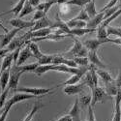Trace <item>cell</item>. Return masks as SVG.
<instances>
[{
    "label": "cell",
    "mask_w": 121,
    "mask_h": 121,
    "mask_svg": "<svg viewBox=\"0 0 121 121\" xmlns=\"http://www.w3.org/2000/svg\"><path fill=\"white\" fill-rule=\"evenodd\" d=\"M72 38L74 40V46L62 55L67 59H74L75 57H87L88 49L85 48V46L79 40L75 38V36H73Z\"/></svg>",
    "instance_id": "obj_1"
},
{
    "label": "cell",
    "mask_w": 121,
    "mask_h": 121,
    "mask_svg": "<svg viewBox=\"0 0 121 121\" xmlns=\"http://www.w3.org/2000/svg\"><path fill=\"white\" fill-rule=\"evenodd\" d=\"M34 98H37V99H41V96H35V95H32V94H27V93H17L15 94L11 99L7 100V102L5 103V106H4V110H7V112H10V108H11L14 105H16L17 103H19V102H22L24 100H30V99H34Z\"/></svg>",
    "instance_id": "obj_2"
},
{
    "label": "cell",
    "mask_w": 121,
    "mask_h": 121,
    "mask_svg": "<svg viewBox=\"0 0 121 121\" xmlns=\"http://www.w3.org/2000/svg\"><path fill=\"white\" fill-rule=\"evenodd\" d=\"M22 74L23 73L21 71L19 66H17V64H13V67H11V70H10V79L7 86L10 88V90H13L14 92H17L18 80Z\"/></svg>",
    "instance_id": "obj_3"
},
{
    "label": "cell",
    "mask_w": 121,
    "mask_h": 121,
    "mask_svg": "<svg viewBox=\"0 0 121 121\" xmlns=\"http://www.w3.org/2000/svg\"><path fill=\"white\" fill-rule=\"evenodd\" d=\"M112 97L108 96L106 90L102 87L96 86L92 89V96H91V106L94 107L97 103L103 102L105 99H110Z\"/></svg>",
    "instance_id": "obj_4"
},
{
    "label": "cell",
    "mask_w": 121,
    "mask_h": 121,
    "mask_svg": "<svg viewBox=\"0 0 121 121\" xmlns=\"http://www.w3.org/2000/svg\"><path fill=\"white\" fill-rule=\"evenodd\" d=\"M57 86L53 88H41V87H19L17 88V92H22L27 94H32L35 96H41V95H47L50 91L56 89Z\"/></svg>",
    "instance_id": "obj_5"
},
{
    "label": "cell",
    "mask_w": 121,
    "mask_h": 121,
    "mask_svg": "<svg viewBox=\"0 0 121 121\" xmlns=\"http://www.w3.org/2000/svg\"><path fill=\"white\" fill-rule=\"evenodd\" d=\"M10 24L12 26L16 27V28H19V29H25V28H32L35 25V22L31 21V22H26L23 19L17 17V18H12L10 19Z\"/></svg>",
    "instance_id": "obj_6"
},
{
    "label": "cell",
    "mask_w": 121,
    "mask_h": 121,
    "mask_svg": "<svg viewBox=\"0 0 121 121\" xmlns=\"http://www.w3.org/2000/svg\"><path fill=\"white\" fill-rule=\"evenodd\" d=\"M84 84L82 82L79 84H72V85H66L64 87V92L66 95H78L80 94L84 90Z\"/></svg>",
    "instance_id": "obj_7"
},
{
    "label": "cell",
    "mask_w": 121,
    "mask_h": 121,
    "mask_svg": "<svg viewBox=\"0 0 121 121\" xmlns=\"http://www.w3.org/2000/svg\"><path fill=\"white\" fill-rule=\"evenodd\" d=\"M87 58L89 60V62L91 64H93V65H95L97 68L106 69V65L101 61V59L99 58V56L97 54V50H89Z\"/></svg>",
    "instance_id": "obj_8"
},
{
    "label": "cell",
    "mask_w": 121,
    "mask_h": 121,
    "mask_svg": "<svg viewBox=\"0 0 121 121\" xmlns=\"http://www.w3.org/2000/svg\"><path fill=\"white\" fill-rule=\"evenodd\" d=\"M19 30H22V29L15 28V29L11 30V31H9L8 33H6L3 36V38H1V41H0V48H4L6 46H8L10 43H11L12 40L15 38L16 34L19 31Z\"/></svg>",
    "instance_id": "obj_9"
},
{
    "label": "cell",
    "mask_w": 121,
    "mask_h": 121,
    "mask_svg": "<svg viewBox=\"0 0 121 121\" xmlns=\"http://www.w3.org/2000/svg\"><path fill=\"white\" fill-rule=\"evenodd\" d=\"M104 13L100 12L98 13L94 17L90 18L87 22V28H91V29H96L97 27H99L102 24L103 21H104Z\"/></svg>",
    "instance_id": "obj_10"
},
{
    "label": "cell",
    "mask_w": 121,
    "mask_h": 121,
    "mask_svg": "<svg viewBox=\"0 0 121 121\" xmlns=\"http://www.w3.org/2000/svg\"><path fill=\"white\" fill-rule=\"evenodd\" d=\"M31 56H33V54L31 52V50H30L29 46L26 45L21 50V52H19V56H18V59H17V66H22V64L26 61V60L29 57H31Z\"/></svg>",
    "instance_id": "obj_11"
},
{
    "label": "cell",
    "mask_w": 121,
    "mask_h": 121,
    "mask_svg": "<svg viewBox=\"0 0 121 121\" xmlns=\"http://www.w3.org/2000/svg\"><path fill=\"white\" fill-rule=\"evenodd\" d=\"M52 29H58L61 34L65 33V34L71 35L70 34V30H71V28H69L67 23L65 22H62L58 16H56V22H54V24L52 25Z\"/></svg>",
    "instance_id": "obj_12"
},
{
    "label": "cell",
    "mask_w": 121,
    "mask_h": 121,
    "mask_svg": "<svg viewBox=\"0 0 121 121\" xmlns=\"http://www.w3.org/2000/svg\"><path fill=\"white\" fill-rule=\"evenodd\" d=\"M52 22H50V21L47 17H43L41 19H39V21L35 22V25L30 28L29 31H36V30H39V29H43V28H47V27H52Z\"/></svg>",
    "instance_id": "obj_13"
},
{
    "label": "cell",
    "mask_w": 121,
    "mask_h": 121,
    "mask_svg": "<svg viewBox=\"0 0 121 121\" xmlns=\"http://www.w3.org/2000/svg\"><path fill=\"white\" fill-rule=\"evenodd\" d=\"M14 61V54H13V52L12 53H8L7 55L4 56L3 58V61H2V64H1V69H0V75H1L5 70L11 68L12 66V62Z\"/></svg>",
    "instance_id": "obj_14"
},
{
    "label": "cell",
    "mask_w": 121,
    "mask_h": 121,
    "mask_svg": "<svg viewBox=\"0 0 121 121\" xmlns=\"http://www.w3.org/2000/svg\"><path fill=\"white\" fill-rule=\"evenodd\" d=\"M50 33H52V28L47 27V28L36 30V31H30V36H31V39L32 38H42V37L48 36Z\"/></svg>",
    "instance_id": "obj_15"
},
{
    "label": "cell",
    "mask_w": 121,
    "mask_h": 121,
    "mask_svg": "<svg viewBox=\"0 0 121 121\" xmlns=\"http://www.w3.org/2000/svg\"><path fill=\"white\" fill-rule=\"evenodd\" d=\"M120 88H118V86L116 85L115 82L114 80H112V82H107L106 83V87H105V90H106V92L108 96L110 97H113V96H116L117 93H118V90Z\"/></svg>",
    "instance_id": "obj_16"
},
{
    "label": "cell",
    "mask_w": 121,
    "mask_h": 121,
    "mask_svg": "<svg viewBox=\"0 0 121 121\" xmlns=\"http://www.w3.org/2000/svg\"><path fill=\"white\" fill-rule=\"evenodd\" d=\"M26 45L29 46L30 50H31L33 56H34L37 60L40 59V58L43 56V53L41 52V50H40V48H39V46L37 45L36 42H33V41H31V40H30V41H28V42L26 43Z\"/></svg>",
    "instance_id": "obj_17"
},
{
    "label": "cell",
    "mask_w": 121,
    "mask_h": 121,
    "mask_svg": "<svg viewBox=\"0 0 121 121\" xmlns=\"http://www.w3.org/2000/svg\"><path fill=\"white\" fill-rule=\"evenodd\" d=\"M10 70H11V68L5 70V71L0 75V87H1L2 91H4L8 86L9 79H10Z\"/></svg>",
    "instance_id": "obj_18"
},
{
    "label": "cell",
    "mask_w": 121,
    "mask_h": 121,
    "mask_svg": "<svg viewBox=\"0 0 121 121\" xmlns=\"http://www.w3.org/2000/svg\"><path fill=\"white\" fill-rule=\"evenodd\" d=\"M79 112H80V107H79V104H78V98H77L74 105H73V107H72V108L69 110L68 114L73 117L74 121H77V120H78Z\"/></svg>",
    "instance_id": "obj_19"
},
{
    "label": "cell",
    "mask_w": 121,
    "mask_h": 121,
    "mask_svg": "<svg viewBox=\"0 0 121 121\" xmlns=\"http://www.w3.org/2000/svg\"><path fill=\"white\" fill-rule=\"evenodd\" d=\"M26 1L27 0H19V1L10 10V11H8V12H5L4 13V15H6V14H14L15 16H18L19 15V13L22 12V8L24 7V5H25V3H26Z\"/></svg>",
    "instance_id": "obj_20"
},
{
    "label": "cell",
    "mask_w": 121,
    "mask_h": 121,
    "mask_svg": "<svg viewBox=\"0 0 121 121\" xmlns=\"http://www.w3.org/2000/svg\"><path fill=\"white\" fill-rule=\"evenodd\" d=\"M96 29H91V28H73L70 30V34L73 36H83L87 33H92Z\"/></svg>",
    "instance_id": "obj_21"
},
{
    "label": "cell",
    "mask_w": 121,
    "mask_h": 121,
    "mask_svg": "<svg viewBox=\"0 0 121 121\" xmlns=\"http://www.w3.org/2000/svg\"><path fill=\"white\" fill-rule=\"evenodd\" d=\"M67 25L69 26V28H86L87 27V22H83V21H75V19H70V21L66 22Z\"/></svg>",
    "instance_id": "obj_22"
},
{
    "label": "cell",
    "mask_w": 121,
    "mask_h": 121,
    "mask_svg": "<svg viewBox=\"0 0 121 121\" xmlns=\"http://www.w3.org/2000/svg\"><path fill=\"white\" fill-rule=\"evenodd\" d=\"M85 11L87 13V15L89 16L90 18L94 17L98 13L96 11V7H95V1L94 0H90V2H88L86 5H85Z\"/></svg>",
    "instance_id": "obj_23"
},
{
    "label": "cell",
    "mask_w": 121,
    "mask_h": 121,
    "mask_svg": "<svg viewBox=\"0 0 121 121\" xmlns=\"http://www.w3.org/2000/svg\"><path fill=\"white\" fill-rule=\"evenodd\" d=\"M43 107V104H41V102L40 101H38V102H36L33 106V108H31V110L29 112V113L26 115V117L23 119V121H31V119L33 118V116L37 113V112Z\"/></svg>",
    "instance_id": "obj_24"
},
{
    "label": "cell",
    "mask_w": 121,
    "mask_h": 121,
    "mask_svg": "<svg viewBox=\"0 0 121 121\" xmlns=\"http://www.w3.org/2000/svg\"><path fill=\"white\" fill-rule=\"evenodd\" d=\"M54 65L53 64H49V65H39V67L35 70L33 73H35L38 77H41L43 74L48 72V71H52Z\"/></svg>",
    "instance_id": "obj_25"
},
{
    "label": "cell",
    "mask_w": 121,
    "mask_h": 121,
    "mask_svg": "<svg viewBox=\"0 0 121 121\" xmlns=\"http://www.w3.org/2000/svg\"><path fill=\"white\" fill-rule=\"evenodd\" d=\"M96 72H97L98 76L101 77V78L104 80V82H105V83H107V82H112V80H113L112 77L110 76V74L108 73L106 70H102V69H100V68H97V69H96Z\"/></svg>",
    "instance_id": "obj_26"
},
{
    "label": "cell",
    "mask_w": 121,
    "mask_h": 121,
    "mask_svg": "<svg viewBox=\"0 0 121 121\" xmlns=\"http://www.w3.org/2000/svg\"><path fill=\"white\" fill-rule=\"evenodd\" d=\"M78 104L80 108L84 109L91 105V96L90 95H82L78 98Z\"/></svg>",
    "instance_id": "obj_27"
},
{
    "label": "cell",
    "mask_w": 121,
    "mask_h": 121,
    "mask_svg": "<svg viewBox=\"0 0 121 121\" xmlns=\"http://www.w3.org/2000/svg\"><path fill=\"white\" fill-rule=\"evenodd\" d=\"M82 78V83L84 85H87L91 90L94 87H96L95 84H94V82H93V79H92V77H91V73H90V71L86 72Z\"/></svg>",
    "instance_id": "obj_28"
},
{
    "label": "cell",
    "mask_w": 121,
    "mask_h": 121,
    "mask_svg": "<svg viewBox=\"0 0 121 121\" xmlns=\"http://www.w3.org/2000/svg\"><path fill=\"white\" fill-rule=\"evenodd\" d=\"M80 79H82V77H80V76H78V75H72V77H70V78H68L66 82H62V83H60V84H58V85H56V86H57V88H58V87H60V86H62V85H72V84H77Z\"/></svg>",
    "instance_id": "obj_29"
},
{
    "label": "cell",
    "mask_w": 121,
    "mask_h": 121,
    "mask_svg": "<svg viewBox=\"0 0 121 121\" xmlns=\"http://www.w3.org/2000/svg\"><path fill=\"white\" fill-rule=\"evenodd\" d=\"M34 9H35V7H33L28 1H26L24 7H23L22 10V12L19 13V15H18V17H19V18H22L23 17H25V16H27V15H29V14H31V13L34 11Z\"/></svg>",
    "instance_id": "obj_30"
},
{
    "label": "cell",
    "mask_w": 121,
    "mask_h": 121,
    "mask_svg": "<svg viewBox=\"0 0 121 121\" xmlns=\"http://www.w3.org/2000/svg\"><path fill=\"white\" fill-rule=\"evenodd\" d=\"M108 38V32H107V27H104L100 25L97 29V39L99 40H107Z\"/></svg>",
    "instance_id": "obj_31"
},
{
    "label": "cell",
    "mask_w": 121,
    "mask_h": 121,
    "mask_svg": "<svg viewBox=\"0 0 121 121\" xmlns=\"http://www.w3.org/2000/svg\"><path fill=\"white\" fill-rule=\"evenodd\" d=\"M120 15H121V9H119L118 11H117V12H115V13H114L112 16H110L109 17H108L107 19H105V21L102 22V24H101V25H102V26H104V27H107V26H108V25H109V23L112 22H113L114 19H115L116 17H118Z\"/></svg>",
    "instance_id": "obj_32"
},
{
    "label": "cell",
    "mask_w": 121,
    "mask_h": 121,
    "mask_svg": "<svg viewBox=\"0 0 121 121\" xmlns=\"http://www.w3.org/2000/svg\"><path fill=\"white\" fill-rule=\"evenodd\" d=\"M107 32L108 35H115L118 38H121V27H112V26H107Z\"/></svg>",
    "instance_id": "obj_33"
},
{
    "label": "cell",
    "mask_w": 121,
    "mask_h": 121,
    "mask_svg": "<svg viewBox=\"0 0 121 121\" xmlns=\"http://www.w3.org/2000/svg\"><path fill=\"white\" fill-rule=\"evenodd\" d=\"M39 67V63H32V64H29V65H24V66H19V69L22 73L25 72H34L35 70Z\"/></svg>",
    "instance_id": "obj_34"
},
{
    "label": "cell",
    "mask_w": 121,
    "mask_h": 121,
    "mask_svg": "<svg viewBox=\"0 0 121 121\" xmlns=\"http://www.w3.org/2000/svg\"><path fill=\"white\" fill-rule=\"evenodd\" d=\"M39 65H49L52 63V55H48V54H43V56L38 59Z\"/></svg>",
    "instance_id": "obj_35"
},
{
    "label": "cell",
    "mask_w": 121,
    "mask_h": 121,
    "mask_svg": "<svg viewBox=\"0 0 121 121\" xmlns=\"http://www.w3.org/2000/svg\"><path fill=\"white\" fill-rule=\"evenodd\" d=\"M90 2V0H67L65 4L68 5H76L78 7H85V5Z\"/></svg>",
    "instance_id": "obj_36"
},
{
    "label": "cell",
    "mask_w": 121,
    "mask_h": 121,
    "mask_svg": "<svg viewBox=\"0 0 121 121\" xmlns=\"http://www.w3.org/2000/svg\"><path fill=\"white\" fill-rule=\"evenodd\" d=\"M73 19H75V21H83V22H88L89 19H90V17H89V16L87 15V13H86V11L84 9H82V11H80L79 13H78V15L77 16V17H75Z\"/></svg>",
    "instance_id": "obj_37"
},
{
    "label": "cell",
    "mask_w": 121,
    "mask_h": 121,
    "mask_svg": "<svg viewBox=\"0 0 121 121\" xmlns=\"http://www.w3.org/2000/svg\"><path fill=\"white\" fill-rule=\"evenodd\" d=\"M120 8H119V6H114V7H112V8H110V9H108V10H106L105 12H103L105 15H104V21L105 19H107L108 17H109L110 16H112L115 12H117L118 10H119ZM103 21V22H104Z\"/></svg>",
    "instance_id": "obj_38"
},
{
    "label": "cell",
    "mask_w": 121,
    "mask_h": 121,
    "mask_svg": "<svg viewBox=\"0 0 121 121\" xmlns=\"http://www.w3.org/2000/svg\"><path fill=\"white\" fill-rule=\"evenodd\" d=\"M75 62L78 64V66H87L89 65V60L87 57H75Z\"/></svg>",
    "instance_id": "obj_39"
},
{
    "label": "cell",
    "mask_w": 121,
    "mask_h": 121,
    "mask_svg": "<svg viewBox=\"0 0 121 121\" xmlns=\"http://www.w3.org/2000/svg\"><path fill=\"white\" fill-rule=\"evenodd\" d=\"M9 91H10V88L9 87H7L4 91H2V93H1V95H0V110H1V108L5 106V100H6V98H7V95H8V93H9Z\"/></svg>",
    "instance_id": "obj_40"
},
{
    "label": "cell",
    "mask_w": 121,
    "mask_h": 121,
    "mask_svg": "<svg viewBox=\"0 0 121 121\" xmlns=\"http://www.w3.org/2000/svg\"><path fill=\"white\" fill-rule=\"evenodd\" d=\"M45 17H46V14H45L44 11H41V10H36L32 21L33 22H37V21H39V19H41V18H43Z\"/></svg>",
    "instance_id": "obj_41"
},
{
    "label": "cell",
    "mask_w": 121,
    "mask_h": 121,
    "mask_svg": "<svg viewBox=\"0 0 121 121\" xmlns=\"http://www.w3.org/2000/svg\"><path fill=\"white\" fill-rule=\"evenodd\" d=\"M118 2V0H109V2L101 10V12H105L106 10H108V9H110V8H112V7H114V6H116V3Z\"/></svg>",
    "instance_id": "obj_42"
},
{
    "label": "cell",
    "mask_w": 121,
    "mask_h": 121,
    "mask_svg": "<svg viewBox=\"0 0 121 121\" xmlns=\"http://www.w3.org/2000/svg\"><path fill=\"white\" fill-rule=\"evenodd\" d=\"M87 121H96L95 120V115H94L93 107L91 105L88 107V120Z\"/></svg>",
    "instance_id": "obj_43"
},
{
    "label": "cell",
    "mask_w": 121,
    "mask_h": 121,
    "mask_svg": "<svg viewBox=\"0 0 121 121\" xmlns=\"http://www.w3.org/2000/svg\"><path fill=\"white\" fill-rule=\"evenodd\" d=\"M21 48H17V49H15L13 52V54H14V64H17V61L18 59V56H19V52H21Z\"/></svg>",
    "instance_id": "obj_44"
},
{
    "label": "cell",
    "mask_w": 121,
    "mask_h": 121,
    "mask_svg": "<svg viewBox=\"0 0 121 121\" xmlns=\"http://www.w3.org/2000/svg\"><path fill=\"white\" fill-rule=\"evenodd\" d=\"M55 121H74V119H73V117H72L71 115H69V114L67 113V114L63 115L62 117L58 118V119L55 120Z\"/></svg>",
    "instance_id": "obj_45"
},
{
    "label": "cell",
    "mask_w": 121,
    "mask_h": 121,
    "mask_svg": "<svg viewBox=\"0 0 121 121\" xmlns=\"http://www.w3.org/2000/svg\"><path fill=\"white\" fill-rule=\"evenodd\" d=\"M114 82H115L116 85L118 86V88H121V70L119 71V74H118L116 79H114Z\"/></svg>",
    "instance_id": "obj_46"
},
{
    "label": "cell",
    "mask_w": 121,
    "mask_h": 121,
    "mask_svg": "<svg viewBox=\"0 0 121 121\" xmlns=\"http://www.w3.org/2000/svg\"><path fill=\"white\" fill-rule=\"evenodd\" d=\"M8 52H10V50L8 48H0V58H2L5 55H7Z\"/></svg>",
    "instance_id": "obj_47"
},
{
    "label": "cell",
    "mask_w": 121,
    "mask_h": 121,
    "mask_svg": "<svg viewBox=\"0 0 121 121\" xmlns=\"http://www.w3.org/2000/svg\"><path fill=\"white\" fill-rule=\"evenodd\" d=\"M27 1L31 4L33 7H35V8L40 4V0H27Z\"/></svg>",
    "instance_id": "obj_48"
},
{
    "label": "cell",
    "mask_w": 121,
    "mask_h": 121,
    "mask_svg": "<svg viewBox=\"0 0 121 121\" xmlns=\"http://www.w3.org/2000/svg\"><path fill=\"white\" fill-rule=\"evenodd\" d=\"M8 113H9V112H7V110H4V112H2V114L0 115V121H5Z\"/></svg>",
    "instance_id": "obj_49"
},
{
    "label": "cell",
    "mask_w": 121,
    "mask_h": 121,
    "mask_svg": "<svg viewBox=\"0 0 121 121\" xmlns=\"http://www.w3.org/2000/svg\"><path fill=\"white\" fill-rule=\"evenodd\" d=\"M0 28H1V29L3 30V31L5 32V33H8V32H9V30H8V29H7V28H6V27H5V26L2 24V22H1V21H0Z\"/></svg>",
    "instance_id": "obj_50"
},
{
    "label": "cell",
    "mask_w": 121,
    "mask_h": 121,
    "mask_svg": "<svg viewBox=\"0 0 121 121\" xmlns=\"http://www.w3.org/2000/svg\"><path fill=\"white\" fill-rule=\"evenodd\" d=\"M3 36H4V35H0V38H3Z\"/></svg>",
    "instance_id": "obj_51"
},
{
    "label": "cell",
    "mask_w": 121,
    "mask_h": 121,
    "mask_svg": "<svg viewBox=\"0 0 121 121\" xmlns=\"http://www.w3.org/2000/svg\"><path fill=\"white\" fill-rule=\"evenodd\" d=\"M119 8H120V9H121V4H120V5H119Z\"/></svg>",
    "instance_id": "obj_52"
},
{
    "label": "cell",
    "mask_w": 121,
    "mask_h": 121,
    "mask_svg": "<svg viewBox=\"0 0 121 121\" xmlns=\"http://www.w3.org/2000/svg\"><path fill=\"white\" fill-rule=\"evenodd\" d=\"M0 59H1V58H0Z\"/></svg>",
    "instance_id": "obj_53"
},
{
    "label": "cell",
    "mask_w": 121,
    "mask_h": 121,
    "mask_svg": "<svg viewBox=\"0 0 121 121\" xmlns=\"http://www.w3.org/2000/svg\"><path fill=\"white\" fill-rule=\"evenodd\" d=\"M94 1H95V0H94Z\"/></svg>",
    "instance_id": "obj_54"
}]
</instances>
